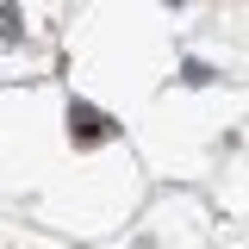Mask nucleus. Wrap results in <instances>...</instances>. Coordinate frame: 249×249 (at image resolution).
Returning a JSON list of instances; mask_svg holds the SVG:
<instances>
[{
    "label": "nucleus",
    "mask_w": 249,
    "mask_h": 249,
    "mask_svg": "<svg viewBox=\"0 0 249 249\" xmlns=\"http://www.w3.org/2000/svg\"><path fill=\"white\" fill-rule=\"evenodd\" d=\"M69 131H75V143H100V137H112V119L75 100V106H69Z\"/></svg>",
    "instance_id": "nucleus-1"
},
{
    "label": "nucleus",
    "mask_w": 249,
    "mask_h": 249,
    "mask_svg": "<svg viewBox=\"0 0 249 249\" xmlns=\"http://www.w3.org/2000/svg\"><path fill=\"white\" fill-rule=\"evenodd\" d=\"M0 37H19V6L0 0Z\"/></svg>",
    "instance_id": "nucleus-2"
},
{
    "label": "nucleus",
    "mask_w": 249,
    "mask_h": 249,
    "mask_svg": "<svg viewBox=\"0 0 249 249\" xmlns=\"http://www.w3.org/2000/svg\"><path fill=\"white\" fill-rule=\"evenodd\" d=\"M181 81H187V88H206V81H212V69H206V62H187Z\"/></svg>",
    "instance_id": "nucleus-3"
}]
</instances>
